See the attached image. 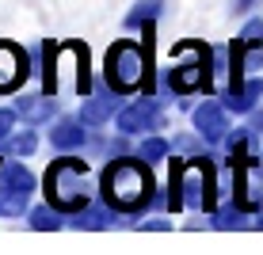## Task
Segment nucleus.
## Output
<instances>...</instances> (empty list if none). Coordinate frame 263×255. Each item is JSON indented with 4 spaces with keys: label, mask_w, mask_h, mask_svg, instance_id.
Here are the masks:
<instances>
[{
    "label": "nucleus",
    "mask_w": 263,
    "mask_h": 255,
    "mask_svg": "<svg viewBox=\"0 0 263 255\" xmlns=\"http://www.w3.org/2000/svg\"><path fill=\"white\" fill-rule=\"evenodd\" d=\"M149 190H153V179L138 160H119V164H111L107 175H103V198L111 206H119V209L145 206L149 202Z\"/></svg>",
    "instance_id": "nucleus-1"
},
{
    "label": "nucleus",
    "mask_w": 263,
    "mask_h": 255,
    "mask_svg": "<svg viewBox=\"0 0 263 255\" xmlns=\"http://www.w3.org/2000/svg\"><path fill=\"white\" fill-rule=\"evenodd\" d=\"M179 206H198V209L214 206L210 160H191V164H176L172 168V209H179Z\"/></svg>",
    "instance_id": "nucleus-2"
},
{
    "label": "nucleus",
    "mask_w": 263,
    "mask_h": 255,
    "mask_svg": "<svg viewBox=\"0 0 263 255\" xmlns=\"http://www.w3.org/2000/svg\"><path fill=\"white\" fill-rule=\"evenodd\" d=\"M107 84L115 92H134L138 84L149 88V61L145 50H138L134 42H119L107 53Z\"/></svg>",
    "instance_id": "nucleus-3"
},
{
    "label": "nucleus",
    "mask_w": 263,
    "mask_h": 255,
    "mask_svg": "<svg viewBox=\"0 0 263 255\" xmlns=\"http://www.w3.org/2000/svg\"><path fill=\"white\" fill-rule=\"evenodd\" d=\"M80 179H84V160H58L46 171V194L58 209H77L84 206V190H80Z\"/></svg>",
    "instance_id": "nucleus-4"
},
{
    "label": "nucleus",
    "mask_w": 263,
    "mask_h": 255,
    "mask_svg": "<svg viewBox=\"0 0 263 255\" xmlns=\"http://www.w3.org/2000/svg\"><path fill=\"white\" fill-rule=\"evenodd\" d=\"M172 88L176 92H195L210 84V50L202 42H183L176 50V69H172Z\"/></svg>",
    "instance_id": "nucleus-5"
},
{
    "label": "nucleus",
    "mask_w": 263,
    "mask_h": 255,
    "mask_svg": "<svg viewBox=\"0 0 263 255\" xmlns=\"http://www.w3.org/2000/svg\"><path fill=\"white\" fill-rule=\"evenodd\" d=\"M31 187H34V179H31L27 168H20V164H0V213L4 217L20 213L27 194H31Z\"/></svg>",
    "instance_id": "nucleus-6"
},
{
    "label": "nucleus",
    "mask_w": 263,
    "mask_h": 255,
    "mask_svg": "<svg viewBox=\"0 0 263 255\" xmlns=\"http://www.w3.org/2000/svg\"><path fill=\"white\" fill-rule=\"evenodd\" d=\"M27 76V53L12 42H0V92H12Z\"/></svg>",
    "instance_id": "nucleus-7"
},
{
    "label": "nucleus",
    "mask_w": 263,
    "mask_h": 255,
    "mask_svg": "<svg viewBox=\"0 0 263 255\" xmlns=\"http://www.w3.org/2000/svg\"><path fill=\"white\" fill-rule=\"evenodd\" d=\"M160 122V111L153 99H141V103L126 107V111L119 114V130L122 133H138V130H153V126Z\"/></svg>",
    "instance_id": "nucleus-8"
},
{
    "label": "nucleus",
    "mask_w": 263,
    "mask_h": 255,
    "mask_svg": "<svg viewBox=\"0 0 263 255\" xmlns=\"http://www.w3.org/2000/svg\"><path fill=\"white\" fill-rule=\"evenodd\" d=\"M195 126L202 130V138L206 141H221L225 138V111L217 103H202L195 111Z\"/></svg>",
    "instance_id": "nucleus-9"
},
{
    "label": "nucleus",
    "mask_w": 263,
    "mask_h": 255,
    "mask_svg": "<svg viewBox=\"0 0 263 255\" xmlns=\"http://www.w3.org/2000/svg\"><path fill=\"white\" fill-rule=\"evenodd\" d=\"M84 141V130H80V122H72V118H61L58 130H53V145L58 149H72V145Z\"/></svg>",
    "instance_id": "nucleus-10"
},
{
    "label": "nucleus",
    "mask_w": 263,
    "mask_h": 255,
    "mask_svg": "<svg viewBox=\"0 0 263 255\" xmlns=\"http://www.w3.org/2000/svg\"><path fill=\"white\" fill-rule=\"evenodd\" d=\"M111 103H115L111 95H107V99H92V103H88L84 111H80V122H103L107 111H111Z\"/></svg>",
    "instance_id": "nucleus-11"
},
{
    "label": "nucleus",
    "mask_w": 263,
    "mask_h": 255,
    "mask_svg": "<svg viewBox=\"0 0 263 255\" xmlns=\"http://www.w3.org/2000/svg\"><path fill=\"white\" fill-rule=\"evenodd\" d=\"M157 8H160V0H141V4H138V12H130V15H126V23H130V27L149 23L153 15H157Z\"/></svg>",
    "instance_id": "nucleus-12"
},
{
    "label": "nucleus",
    "mask_w": 263,
    "mask_h": 255,
    "mask_svg": "<svg viewBox=\"0 0 263 255\" xmlns=\"http://www.w3.org/2000/svg\"><path fill=\"white\" fill-rule=\"evenodd\" d=\"M53 209H58V206H53ZM53 209H50V206H39V209H34V213H31L34 229H42V232H46V229H58V213H53Z\"/></svg>",
    "instance_id": "nucleus-13"
},
{
    "label": "nucleus",
    "mask_w": 263,
    "mask_h": 255,
    "mask_svg": "<svg viewBox=\"0 0 263 255\" xmlns=\"http://www.w3.org/2000/svg\"><path fill=\"white\" fill-rule=\"evenodd\" d=\"M53 111V95L50 99H34V103H20V114H27V118H46Z\"/></svg>",
    "instance_id": "nucleus-14"
},
{
    "label": "nucleus",
    "mask_w": 263,
    "mask_h": 255,
    "mask_svg": "<svg viewBox=\"0 0 263 255\" xmlns=\"http://www.w3.org/2000/svg\"><path fill=\"white\" fill-rule=\"evenodd\" d=\"M34 145H39V141H34V133H15V138L4 145V149H8V152H15V156H20V152L27 156V152H34Z\"/></svg>",
    "instance_id": "nucleus-15"
},
{
    "label": "nucleus",
    "mask_w": 263,
    "mask_h": 255,
    "mask_svg": "<svg viewBox=\"0 0 263 255\" xmlns=\"http://www.w3.org/2000/svg\"><path fill=\"white\" fill-rule=\"evenodd\" d=\"M164 152H168V141H160V138H153V141L141 145V160H160Z\"/></svg>",
    "instance_id": "nucleus-16"
},
{
    "label": "nucleus",
    "mask_w": 263,
    "mask_h": 255,
    "mask_svg": "<svg viewBox=\"0 0 263 255\" xmlns=\"http://www.w3.org/2000/svg\"><path fill=\"white\" fill-rule=\"evenodd\" d=\"M12 126H15V114H12V111H0V141L8 138V130H12Z\"/></svg>",
    "instance_id": "nucleus-17"
},
{
    "label": "nucleus",
    "mask_w": 263,
    "mask_h": 255,
    "mask_svg": "<svg viewBox=\"0 0 263 255\" xmlns=\"http://www.w3.org/2000/svg\"><path fill=\"white\" fill-rule=\"evenodd\" d=\"M248 4H252V0H237V8H248Z\"/></svg>",
    "instance_id": "nucleus-18"
}]
</instances>
